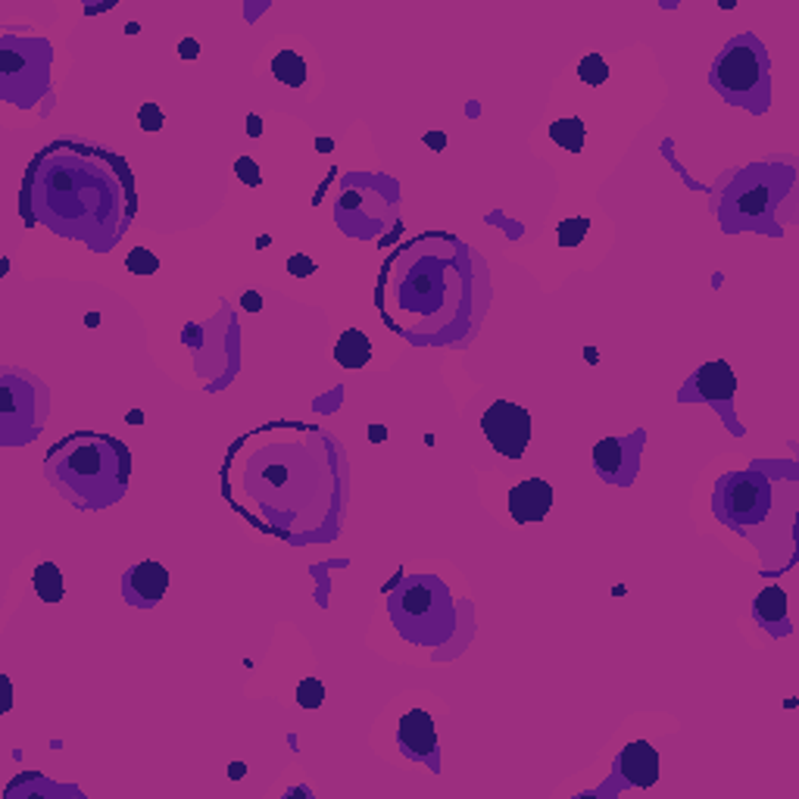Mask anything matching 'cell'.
<instances>
[{
	"mask_svg": "<svg viewBox=\"0 0 799 799\" xmlns=\"http://www.w3.org/2000/svg\"><path fill=\"white\" fill-rule=\"evenodd\" d=\"M125 265H129L131 275H150V272H157V269H159V259L153 256L150 250L135 247V250L129 253V256H125Z\"/></svg>",
	"mask_w": 799,
	"mask_h": 799,
	"instance_id": "obj_23",
	"label": "cell"
},
{
	"mask_svg": "<svg viewBox=\"0 0 799 799\" xmlns=\"http://www.w3.org/2000/svg\"><path fill=\"white\" fill-rule=\"evenodd\" d=\"M325 699V687L319 678H303V681L297 684V703L303 705V709H319Z\"/></svg>",
	"mask_w": 799,
	"mask_h": 799,
	"instance_id": "obj_22",
	"label": "cell"
},
{
	"mask_svg": "<svg viewBox=\"0 0 799 799\" xmlns=\"http://www.w3.org/2000/svg\"><path fill=\"white\" fill-rule=\"evenodd\" d=\"M756 618L762 624H781L787 618V594L781 588H765L762 594L756 597Z\"/></svg>",
	"mask_w": 799,
	"mask_h": 799,
	"instance_id": "obj_15",
	"label": "cell"
},
{
	"mask_svg": "<svg viewBox=\"0 0 799 799\" xmlns=\"http://www.w3.org/2000/svg\"><path fill=\"white\" fill-rule=\"evenodd\" d=\"M397 741L403 743L406 752L416 759L431 756L437 747V731L435 722L425 709H409L403 718H400V728H397Z\"/></svg>",
	"mask_w": 799,
	"mask_h": 799,
	"instance_id": "obj_12",
	"label": "cell"
},
{
	"mask_svg": "<svg viewBox=\"0 0 799 799\" xmlns=\"http://www.w3.org/2000/svg\"><path fill=\"white\" fill-rule=\"evenodd\" d=\"M712 82H715L718 91L724 94H752L759 85L765 82V53L756 41L750 38H741L734 41L722 57L715 59V69H712Z\"/></svg>",
	"mask_w": 799,
	"mask_h": 799,
	"instance_id": "obj_7",
	"label": "cell"
},
{
	"mask_svg": "<svg viewBox=\"0 0 799 799\" xmlns=\"http://www.w3.org/2000/svg\"><path fill=\"white\" fill-rule=\"evenodd\" d=\"M550 138L559 144V148L578 153L584 148V138H588V131H584L581 119H559V122L550 125Z\"/></svg>",
	"mask_w": 799,
	"mask_h": 799,
	"instance_id": "obj_18",
	"label": "cell"
},
{
	"mask_svg": "<svg viewBox=\"0 0 799 799\" xmlns=\"http://www.w3.org/2000/svg\"><path fill=\"white\" fill-rule=\"evenodd\" d=\"M31 584H35V594L44 599V603H59L63 599V575L53 562H41L31 575Z\"/></svg>",
	"mask_w": 799,
	"mask_h": 799,
	"instance_id": "obj_17",
	"label": "cell"
},
{
	"mask_svg": "<svg viewBox=\"0 0 799 799\" xmlns=\"http://www.w3.org/2000/svg\"><path fill=\"white\" fill-rule=\"evenodd\" d=\"M694 391H699V397L709 400V403H724V400L734 397L737 391V375L731 372L728 363L715 359V363H705L696 369L694 375Z\"/></svg>",
	"mask_w": 799,
	"mask_h": 799,
	"instance_id": "obj_13",
	"label": "cell"
},
{
	"mask_svg": "<svg viewBox=\"0 0 799 799\" xmlns=\"http://www.w3.org/2000/svg\"><path fill=\"white\" fill-rule=\"evenodd\" d=\"M594 462L597 469L603 471V475H615L618 469H622L624 462V447L618 437H603V441L594 447Z\"/></svg>",
	"mask_w": 799,
	"mask_h": 799,
	"instance_id": "obj_19",
	"label": "cell"
},
{
	"mask_svg": "<svg viewBox=\"0 0 799 799\" xmlns=\"http://www.w3.org/2000/svg\"><path fill=\"white\" fill-rule=\"evenodd\" d=\"M618 775L634 787H652L659 781V752L650 741H634L618 756Z\"/></svg>",
	"mask_w": 799,
	"mask_h": 799,
	"instance_id": "obj_11",
	"label": "cell"
},
{
	"mask_svg": "<svg viewBox=\"0 0 799 799\" xmlns=\"http://www.w3.org/2000/svg\"><path fill=\"white\" fill-rule=\"evenodd\" d=\"M590 222L584 216L578 219H565V222L556 225V238H559V247H578V244L584 241V235H588Z\"/></svg>",
	"mask_w": 799,
	"mask_h": 799,
	"instance_id": "obj_21",
	"label": "cell"
},
{
	"mask_svg": "<svg viewBox=\"0 0 799 799\" xmlns=\"http://www.w3.org/2000/svg\"><path fill=\"white\" fill-rule=\"evenodd\" d=\"M335 359H337V365H344V369H363V365L372 359V341L363 335V331L347 328L341 337H337Z\"/></svg>",
	"mask_w": 799,
	"mask_h": 799,
	"instance_id": "obj_14",
	"label": "cell"
},
{
	"mask_svg": "<svg viewBox=\"0 0 799 799\" xmlns=\"http://www.w3.org/2000/svg\"><path fill=\"white\" fill-rule=\"evenodd\" d=\"M222 490L256 528L310 534L328 522L337 499L331 441L310 425H265L231 447Z\"/></svg>",
	"mask_w": 799,
	"mask_h": 799,
	"instance_id": "obj_1",
	"label": "cell"
},
{
	"mask_svg": "<svg viewBox=\"0 0 799 799\" xmlns=\"http://www.w3.org/2000/svg\"><path fill=\"white\" fill-rule=\"evenodd\" d=\"M718 516L734 525H759L771 509V484L759 471H734L718 484Z\"/></svg>",
	"mask_w": 799,
	"mask_h": 799,
	"instance_id": "obj_6",
	"label": "cell"
},
{
	"mask_svg": "<svg viewBox=\"0 0 799 799\" xmlns=\"http://www.w3.org/2000/svg\"><path fill=\"white\" fill-rule=\"evenodd\" d=\"M578 76H581L584 85H590V88H599V85L609 78V66H606V59L599 57V53H588V57L578 63Z\"/></svg>",
	"mask_w": 799,
	"mask_h": 799,
	"instance_id": "obj_20",
	"label": "cell"
},
{
	"mask_svg": "<svg viewBox=\"0 0 799 799\" xmlns=\"http://www.w3.org/2000/svg\"><path fill=\"white\" fill-rule=\"evenodd\" d=\"M247 131H250L253 138H256L259 131H263V122H259V116H250V119H247Z\"/></svg>",
	"mask_w": 799,
	"mask_h": 799,
	"instance_id": "obj_30",
	"label": "cell"
},
{
	"mask_svg": "<svg viewBox=\"0 0 799 799\" xmlns=\"http://www.w3.org/2000/svg\"><path fill=\"white\" fill-rule=\"evenodd\" d=\"M235 172H238V178H241L244 184H250V188H256L259 182H263V175H259V166L253 163L250 157H241L235 163Z\"/></svg>",
	"mask_w": 799,
	"mask_h": 799,
	"instance_id": "obj_26",
	"label": "cell"
},
{
	"mask_svg": "<svg viewBox=\"0 0 799 799\" xmlns=\"http://www.w3.org/2000/svg\"><path fill=\"white\" fill-rule=\"evenodd\" d=\"M391 615L397 628L416 643H441L437 634L453 628V606L444 588L431 578H412L391 597Z\"/></svg>",
	"mask_w": 799,
	"mask_h": 799,
	"instance_id": "obj_5",
	"label": "cell"
},
{
	"mask_svg": "<svg viewBox=\"0 0 799 799\" xmlns=\"http://www.w3.org/2000/svg\"><path fill=\"white\" fill-rule=\"evenodd\" d=\"M481 428L490 447L506 459H518L531 444L528 409L518 403H509V400H497V403L488 406V412L481 416Z\"/></svg>",
	"mask_w": 799,
	"mask_h": 799,
	"instance_id": "obj_8",
	"label": "cell"
},
{
	"mask_svg": "<svg viewBox=\"0 0 799 799\" xmlns=\"http://www.w3.org/2000/svg\"><path fill=\"white\" fill-rule=\"evenodd\" d=\"M166 588H169V571L159 562H141L122 578V594L131 606H157Z\"/></svg>",
	"mask_w": 799,
	"mask_h": 799,
	"instance_id": "obj_9",
	"label": "cell"
},
{
	"mask_svg": "<svg viewBox=\"0 0 799 799\" xmlns=\"http://www.w3.org/2000/svg\"><path fill=\"white\" fill-rule=\"evenodd\" d=\"M138 122H141L144 131H159L163 129V110L150 100V103H144L141 110H138Z\"/></svg>",
	"mask_w": 799,
	"mask_h": 799,
	"instance_id": "obj_25",
	"label": "cell"
},
{
	"mask_svg": "<svg viewBox=\"0 0 799 799\" xmlns=\"http://www.w3.org/2000/svg\"><path fill=\"white\" fill-rule=\"evenodd\" d=\"M765 206H768V188H762V184H759V188H752V191H743L741 200H737V210H741L743 216H747V212H750V216H759Z\"/></svg>",
	"mask_w": 799,
	"mask_h": 799,
	"instance_id": "obj_24",
	"label": "cell"
},
{
	"mask_svg": "<svg viewBox=\"0 0 799 799\" xmlns=\"http://www.w3.org/2000/svg\"><path fill=\"white\" fill-rule=\"evenodd\" d=\"M259 306H263V300H259V294H253V291H250V294H244V310L256 312Z\"/></svg>",
	"mask_w": 799,
	"mask_h": 799,
	"instance_id": "obj_29",
	"label": "cell"
},
{
	"mask_svg": "<svg viewBox=\"0 0 799 799\" xmlns=\"http://www.w3.org/2000/svg\"><path fill=\"white\" fill-rule=\"evenodd\" d=\"M44 475L69 503L82 509L112 506L129 488L131 453L122 441L78 431L57 444L44 459Z\"/></svg>",
	"mask_w": 799,
	"mask_h": 799,
	"instance_id": "obj_4",
	"label": "cell"
},
{
	"mask_svg": "<svg viewBox=\"0 0 799 799\" xmlns=\"http://www.w3.org/2000/svg\"><path fill=\"white\" fill-rule=\"evenodd\" d=\"M178 53H182L184 59H194L197 53H200V44L194 41V38H184V41H182V48H178Z\"/></svg>",
	"mask_w": 799,
	"mask_h": 799,
	"instance_id": "obj_28",
	"label": "cell"
},
{
	"mask_svg": "<svg viewBox=\"0 0 799 799\" xmlns=\"http://www.w3.org/2000/svg\"><path fill=\"white\" fill-rule=\"evenodd\" d=\"M272 76L278 78L288 88H300L306 82V63L300 59V53L294 50H282L275 59H272Z\"/></svg>",
	"mask_w": 799,
	"mask_h": 799,
	"instance_id": "obj_16",
	"label": "cell"
},
{
	"mask_svg": "<svg viewBox=\"0 0 799 799\" xmlns=\"http://www.w3.org/2000/svg\"><path fill=\"white\" fill-rule=\"evenodd\" d=\"M552 506V488L543 478H525L509 490V516L518 525L541 522Z\"/></svg>",
	"mask_w": 799,
	"mask_h": 799,
	"instance_id": "obj_10",
	"label": "cell"
},
{
	"mask_svg": "<svg viewBox=\"0 0 799 799\" xmlns=\"http://www.w3.org/2000/svg\"><path fill=\"white\" fill-rule=\"evenodd\" d=\"M63 238L100 250L135 212L129 166L106 150L57 141L31 159L22 210Z\"/></svg>",
	"mask_w": 799,
	"mask_h": 799,
	"instance_id": "obj_2",
	"label": "cell"
},
{
	"mask_svg": "<svg viewBox=\"0 0 799 799\" xmlns=\"http://www.w3.org/2000/svg\"><path fill=\"white\" fill-rule=\"evenodd\" d=\"M378 310L397 335L437 341L469 310V253L447 235L412 238L384 263Z\"/></svg>",
	"mask_w": 799,
	"mask_h": 799,
	"instance_id": "obj_3",
	"label": "cell"
},
{
	"mask_svg": "<svg viewBox=\"0 0 799 799\" xmlns=\"http://www.w3.org/2000/svg\"><path fill=\"white\" fill-rule=\"evenodd\" d=\"M288 272H291V275H297V278H306V275H312V272H316V263H312L310 256H291L288 259Z\"/></svg>",
	"mask_w": 799,
	"mask_h": 799,
	"instance_id": "obj_27",
	"label": "cell"
}]
</instances>
